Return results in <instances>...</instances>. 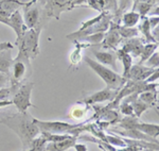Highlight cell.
<instances>
[{
  "instance_id": "1",
  "label": "cell",
  "mask_w": 159,
  "mask_h": 151,
  "mask_svg": "<svg viewBox=\"0 0 159 151\" xmlns=\"http://www.w3.org/2000/svg\"><path fill=\"white\" fill-rule=\"evenodd\" d=\"M34 117L29 112L0 114V124L14 131L21 140L22 151L30 150L32 142L40 134L39 129L33 121Z\"/></svg>"
},
{
  "instance_id": "2",
  "label": "cell",
  "mask_w": 159,
  "mask_h": 151,
  "mask_svg": "<svg viewBox=\"0 0 159 151\" xmlns=\"http://www.w3.org/2000/svg\"><path fill=\"white\" fill-rule=\"evenodd\" d=\"M85 62L87 63V65L106 83V88L119 92V91H121V88L127 82V80L122 78V76L118 75L116 71L106 67V66L101 65V64H99L97 61L92 60L90 58L85 57Z\"/></svg>"
},
{
  "instance_id": "3",
  "label": "cell",
  "mask_w": 159,
  "mask_h": 151,
  "mask_svg": "<svg viewBox=\"0 0 159 151\" xmlns=\"http://www.w3.org/2000/svg\"><path fill=\"white\" fill-rule=\"evenodd\" d=\"M31 60L24 50L19 49L18 55L13 59V62L10 68V80L11 84L22 83L27 77H30L32 73V67H31Z\"/></svg>"
},
{
  "instance_id": "4",
  "label": "cell",
  "mask_w": 159,
  "mask_h": 151,
  "mask_svg": "<svg viewBox=\"0 0 159 151\" xmlns=\"http://www.w3.org/2000/svg\"><path fill=\"white\" fill-rule=\"evenodd\" d=\"M24 18L25 26L27 29H34V28H43V19H45L46 13L42 9V7L38 6V2L30 1L25 2V6L24 7Z\"/></svg>"
},
{
  "instance_id": "5",
  "label": "cell",
  "mask_w": 159,
  "mask_h": 151,
  "mask_svg": "<svg viewBox=\"0 0 159 151\" xmlns=\"http://www.w3.org/2000/svg\"><path fill=\"white\" fill-rule=\"evenodd\" d=\"M42 28L28 29L25 32L24 36L17 44L19 49L24 50V52L29 57L30 60L36 58L39 53V35Z\"/></svg>"
},
{
  "instance_id": "6",
  "label": "cell",
  "mask_w": 159,
  "mask_h": 151,
  "mask_svg": "<svg viewBox=\"0 0 159 151\" xmlns=\"http://www.w3.org/2000/svg\"><path fill=\"white\" fill-rule=\"evenodd\" d=\"M33 87H34L33 82H25L20 84L16 93L13 95L11 100L19 113L28 112V109L31 106L36 107L31 102V94H32Z\"/></svg>"
},
{
  "instance_id": "7",
  "label": "cell",
  "mask_w": 159,
  "mask_h": 151,
  "mask_svg": "<svg viewBox=\"0 0 159 151\" xmlns=\"http://www.w3.org/2000/svg\"><path fill=\"white\" fill-rule=\"evenodd\" d=\"M85 1H68V0H63V1H43L45 4L43 7V11L46 13L47 17H54V18L58 19L61 12L69 11L72 10L74 7H80V4H83Z\"/></svg>"
},
{
  "instance_id": "8",
  "label": "cell",
  "mask_w": 159,
  "mask_h": 151,
  "mask_svg": "<svg viewBox=\"0 0 159 151\" xmlns=\"http://www.w3.org/2000/svg\"><path fill=\"white\" fill-rule=\"evenodd\" d=\"M33 121L40 132L53 133V134H69V132L80 126V124L70 125L68 122L57 121V120L56 121H43V120L34 118Z\"/></svg>"
},
{
  "instance_id": "9",
  "label": "cell",
  "mask_w": 159,
  "mask_h": 151,
  "mask_svg": "<svg viewBox=\"0 0 159 151\" xmlns=\"http://www.w3.org/2000/svg\"><path fill=\"white\" fill-rule=\"evenodd\" d=\"M118 93H119V92H117V91L104 88V89H102V91H99V92H97V93L90 95V96L86 97L85 99H83V102L86 106L102 103V102H105V101L111 102L117 97Z\"/></svg>"
},
{
  "instance_id": "10",
  "label": "cell",
  "mask_w": 159,
  "mask_h": 151,
  "mask_svg": "<svg viewBox=\"0 0 159 151\" xmlns=\"http://www.w3.org/2000/svg\"><path fill=\"white\" fill-rule=\"evenodd\" d=\"M118 28H119V25L110 22L109 31L104 35V40H103V42H102V45L104 46V48L114 49L117 51V47L119 46V44L122 40L119 32H118Z\"/></svg>"
},
{
  "instance_id": "11",
  "label": "cell",
  "mask_w": 159,
  "mask_h": 151,
  "mask_svg": "<svg viewBox=\"0 0 159 151\" xmlns=\"http://www.w3.org/2000/svg\"><path fill=\"white\" fill-rule=\"evenodd\" d=\"M144 44H147L145 40L139 37H134V38H130L127 42H125L124 45L122 46V48H120V49L123 52L129 53L132 58H137L140 57Z\"/></svg>"
},
{
  "instance_id": "12",
  "label": "cell",
  "mask_w": 159,
  "mask_h": 151,
  "mask_svg": "<svg viewBox=\"0 0 159 151\" xmlns=\"http://www.w3.org/2000/svg\"><path fill=\"white\" fill-rule=\"evenodd\" d=\"M9 18H10V24H11V27L10 28H12L14 30V32L16 33V45H17L28 29L25 26L24 18H22V14L20 12V10L13 13Z\"/></svg>"
},
{
  "instance_id": "13",
  "label": "cell",
  "mask_w": 159,
  "mask_h": 151,
  "mask_svg": "<svg viewBox=\"0 0 159 151\" xmlns=\"http://www.w3.org/2000/svg\"><path fill=\"white\" fill-rule=\"evenodd\" d=\"M155 69H151L140 64L133 65L130 68L129 75H127V81H135V82H143L154 73Z\"/></svg>"
},
{
  "instance_id": "14",
  "label": "cell",
  "mask_w": 159,
  "mask_h": 151,
  "mask_svg": "<svg viewBox=\"0 0 159 151\" xmlns=\"http://www.w3.org/2000/svg\"><path fill=\"white\" fill-rule=\"evenodd\" d=\"M92 53L98 60V63L103 66H109L114 68V71L117 70V55L116 52H110V51H103V50H92Z\"/></svg>"
},
{
  "instance_id": "15",
  "label": "cell",
  "mask_w": 159,
  "mask_h": 151,
  "mask_svg": "<svg viewBox=\"0 0 159 151\" xmlns=\"http://www.w3.org/2000/svg\"><path fill=\"white\" fill-rule=\"evenodd\" d=\"M25 6V2L11 1V0H2L0 1V16L10 17L14 12L20 10L21 7Z\"/></svg>"
},
{
  "instance_id": "16",
  "label": "cell",
  "mask_w": 159,
  "mask_h": 151,
  "mask_svg": "<svg viewBox=\"0 0 159 151\" xmlns=\"http://www.w3.org/2000/svg\"><path fill=\"white\" fill-rule=\"evenodd\" d=\"M79 136H71L69 139L56 143H47L45 151H66L69 148L73 147L74 144L79 140Z\"/></svg>"
},
{
  "instance_id": "17",
  "label": "cell",
  "mask_w": 159,
  "mask_h": 151,
  "mask_svg": "<svg viewBox=\"0 0 159 151\" xmlns=\"http://www.w3.org/2000/svg\"><path fill=\"white\" fill-rule=\"evenodd\" d=\"M135 130L142 132L143 134L150 136L151 139H157L158 134H159V126L158 124H147V122H140L138 121V124L136 125Z\"/></svg>"
},
{
  "instance_id": "18",
  "label": "cell",
  "mask_w": 159,
  "mask_h": 151,
  "mask_svg": "<svg viewBox=\"0 0 159 151\" xmlns=\"http://www.w3.org/2000/svg\"><path fill=\"white\" fill-rule=\"evenodd\" d=\"M116 55H117V59H120V61H122V64H123V73L121 75L122 78L127 80V75H129L130 68H132V66H133V58L130 57L129 53L123 52L121 49H117Z\"/></svg>"
},
{
  "instance_id": "19",
  "label": "cell",
  "mask_w": 159,
  "mask_h": 151,
  "mask_svg": "<svg viewBox=\"0 0 159 151\" xmlns=\"http://www.w3.org/2000/svg\"><path fill=\"white\" fill-rule=\"evenodd\" d=\"M13 62L11 50L0 51V73L10 76V68Z\"/></svg>"
},
{
  "instance_id": "20",
  "label": "cell",
  "mask_w": 159,
  "mask_h": 151,
  "mask_svg": "<svg viewBox=\"0 0 159 151\" xmlns=\"http://www.w3.org/2000/svg\"><path fill=\"white\" fill-rule=\"evenodd\" d=\"M120 21L122 22V27L134 28L135 26L140 21V16H139V14L135 11L126 12L122 14Z\"/></svg>"
},
{
  "instance_id": "21",
  "label": "cell",
  "mask_w": 159,
  "mask_h": 151,
  "mask_svg": "<svg viewBox=\"0 0 159 151\" xmlns=\"http://www.w3.org/2000/svg\"><path fill=\"white\" fill-rule=\"evenodd\" d=\"M137 30H138V32L140 31L141 33H142L143 36L147 38V40H145L147 44L148 43L158 44V43L154 40V37L152 36V30H151V28H150V24H148V17H142V18H141V22H139V26H138Z\"/></svg>"
},
{
  "instance_id": "22",
  "label": "cell",
  "mask_w": 159,
  "mask_h": 151,
  "mask_svg": "<svg viewBox=\"0 0 159 151\" xmlns=\"http://www.w3.org/2000/svg\"><path fill=\"white\" fill-rule=\"evenodd\" d=\"M134 4L135 6L133 7V11L137 12L140 18H142V17H147L153 4H155V1H135Z\"/></svg>"
},
{
  "instance_id": "23",
  "label": "cell",
  "mask_w": 159,
  "mask_h": 151,
  "mask_svg": "<svg viewBox=\"0 0 159 151\" xmlns=\"http://www.w3.org/2000/svg\"><path fill=\"white\" fill-rule=\"evenodd\" d=\"M157 96H158V92L157 91H153V92H142L138 95V99L140 101H142L143 103H145L148 106H154L155 103L157 104Z\"/></svg>"
},
{
  "instance_id": "24",
  "label": "cell",
  "mask_w": 159,
  "mask_h": 151,
  "mask_svg": "<svg viewBox=\"0 0 159 151\" xmlns=\"http://www.w3.org/2000/svg\"><path fill=\"white\" fill-rule=\"evenodd\" d=\"M157 48H158V44H154V43H148V44H144L142 52H141V54H140V61L138 64L143 65V63H144L145 61H147L148 59L155 52V51H157Z\"/></svg>"
},
{
  "instance_id": "25",
  "label": "cell",
  "mask_w": 159,
  "mask_h": 151,
  "mask_svg": "<svg viewBox=\"0 0 159 151\" xmlns=\"http://www.w3.org/2000/svg\"><path fill=\"white\" fill-rule=\"evenodd\" d=\"M118 32H119L121 38H126V40L134 38L138 35L137 28H125V27H120L119 26V28H118Z\"/></svg>"
},
{
  "instance_id": "26",
  "label": "cell",
  "mask_w": 159,
  "mask_h": 151,
  "mask_svg": "<svg viewBox=\"0 0 159 151\" xmlns=\"http://www.w3.org/2000/svg\"><path fill=\"white\" fill-rule=\"evenodd\" d=\"M159 65V53L158 51H155L150 58L143 63V66L148 68H151V69H157Z\"/></svg>"
},
{
  "instance_id": "27",
  "label": "cell",
  "mask_w": 159,
  "mask_h": 151,
  "mask_svg": "<svg viewBox=\"0 0 159 151\" xmlns=\"http://www.w3.org/2000/svg\"><path fill=\"white\" fill-rule=\"evenodd\" d=\"M105 140H106L107 144L111 145V146H119L121 148L126 147V144L123 140V139L119 136H116V135H109V134H105Z\"/></svg>"
},
{
  "instance_id": "28",
  "label": "cell",
  "mask_w": 159,
  "mask_h": 151,
  "mask_svg": "<svg viewBox=\"0 0 159 151\" xmlns=\"http://www.w3.org/2000/svg\"><path fill=\"white\" fill-rule=\"evenodd\" d=\"M46 145H47V142H46L45 139L40 135V136L36 137V139L32 142L30 150L31 151H45Z\"/></svg>"
},
{
  "instance_id": "29",
  "label": "cell",
  "mask_w": 159,
  "mask_h": 151,
  "mask_svg": "<svg viewBox=\"0 0 159 151\" xmlns=\"http://www.w3.org/2000/svg\"><path fill=\"white\" fill-rule=\"evenodd\" d=\"M104 33H96V34H91V35H88V36L82 38L83 40H86V42L90 43V44H93V45H98V44H101L104 40Z\"/></svg>"
},
{
  "instance_id": "30",
  "label": "cell",
  "mask_w": 159,
  "mask_h": 151,
  "mask_svg": "<svg viewBox=\"0 0 159 151\" xmlns=\"http://www.w3.org/2000/svg\"><path fill=\"white\" fill-rule=\"evenodd\" d=\"M120 112L125 115V116H134V111H133V107L130 106V103H127L125 101L120 102V106H119Z\"/></svg>"
},
{
  "instance_id": "31",
  "label": "cell",
  "mask_w": 159,
  "mask_h": 151,
  "mask_svg": "<svg viewBox=\"0 0 159 151\" xmlns=\"http://www.w3.org/2000/svg\"><path fill=\"white\" fill-rule=\"evenodd\" d=\"M86 114V109H83V107H73L72 111L70 112V116L71 118L74 119H81L85 116Z\"/></svg>"
},
{
  "instance_id": "32",
  "label": "cell",
  "mask_w": 159,
  "mask_h": 151,
  "mask_svg": "<svg viewBox=\"0 0 159 151\" xmlns=\"http://www.w3.org/2000/svg\"><path fill=\"white\" fill-rule=\"evenodd\" d=\"M9 83H11V80H10V76L6 75V73H0V88L7 87Z\"/></svg>"
},
{
  "instance_id": "33",
  "label": "cell",
  "mask_w": 159,
  "mask_h": 151,
  "mask_svg": "<svg viewBox=\"0 0 159 151\" xmlns=\"http://www.w3.org/2000/svg\"><path fill=\"white\" fill-rule=\"evenodd\" d=\"M148 24H150V28H151V30H153V29H155V28H157L158 27V24H159V17H158V15H154V16L152 17H150L148 18Z\"/></svg>"
},
{
  "instance_id": "34",
  "label": "cell",
  "mask_w": 159,
  "mask_h": 151,
  "mask_svg": "<svg viewBox=\"0 0 159 151\" xmlns=\"http://www.w3.org/2000/svg\"><path fill=\"white\" fill-rule=\"evenodd\" d=\"M158 73H159V71H158V68H157V69L154 70V73H153L150 77H148V78L144 82H145V83H154L155 81H157V80H158V78H159V75H158Z\"/></svg>"
},
{
  "instance_id": "35",
  "label": "cell",
  "mask_w": 159,
  "mask_h": 151,
  "mask_svg": "<svg viewBox=\"0 0 159 151\" xmlns=\"http://www.w3.org/2000/svg\"><path fill=\"white\" fill-rule=\"evenodd\" d=\"M73 148L75 149V151H88L87 146L85 144H82V143H75Z\"/></svg>"
},
{
  "instance_id": "36",
  "label": "cell",
  "mask_w": 159,
  "mask_h": 151,
  "mask_svg": "<svg viewBox=\"0 0 159 151\" xmlns=\"http://www.w3.org/2000/svg\"><path fill=\"white\" fill-rule=\"evenodd\" d=\"M13 46L11 43L6 42V43H0V51H3V50H12L13 49Z\"/></svg>"
},
{
  "instance_id": "37",
  "label": "cell",
  "mask_w": 159,
  "mask_h": 151,
  "mask_svg": "<svg viewBox=\"0 0 159 151\" xmlns=\"http://www.w3.org/2000/svg\"><path fill=\"white\" fill-rule=\"evenodd\" d=\"M12 104H13L12 100H2V101H0V107H7V106H12Z\"/></svg>"
},
{
  "instance_id": "38",
  "label": "cell",
  "mask_w": 159,
  "mask_h": 151,
  "mask_svg": "<svg viewBox=\"0 0 159 151\" xmlns=\"http://www.w3.org/2000/svg\"><path fill=\"white\" fill-rule=\"evenodd\" d=\"M28 151H31V150H28Z\"/></svg>"
}]
</instances>
